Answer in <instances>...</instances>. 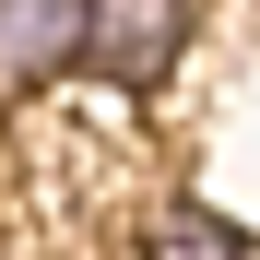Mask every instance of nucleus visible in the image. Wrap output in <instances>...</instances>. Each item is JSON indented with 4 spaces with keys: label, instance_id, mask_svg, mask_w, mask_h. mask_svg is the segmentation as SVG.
Here are the masks:
<instances>
[{
    "label": "nucleus",
    "instance_id": "f257e3e1",
    "mask_svg": "<svg viewBox=\"0 0 260 260\" xmlns=\"http://www.w3.org/2000/svg\"><path fill=\"white\" fill-rule=\"evenodd\" d=\"M178 12L189 0H83V59H107L118 83L166 71V48H178Z\"/></svg>",
    "mask_w": 260,
    "mask_h": 260
},
{
    "label": "nucleus",
    "instance_id": "7ed1b4c3",
    "mask_svg": "<svg viewBox=\"0 0 260 260\" xmlns=\"http://www.w3.org/2000/svg\"><path fill=\"white\" fill-rule=\"evenodd\" d=\"M166 260H237V237H213V225H178V237H166Z\"/></svg>",
    "mask_w": 260,
    "mask_h": 260
},
{
    "label": "nucleus",
    "instance_id": "f03ea898",
    "mask_svg": "<svg viewBox=\"0 0 260 260\" xmlns=\"http://www.w3.org/2000/svg\"><path fill=\"white\" fill-rule=\"evenodd\" d=\"M83 59V0H0V95Z\"/></svg>",
    "mask_w": 260,
    "mask_h": 260
}]
</instances>
